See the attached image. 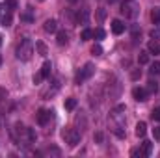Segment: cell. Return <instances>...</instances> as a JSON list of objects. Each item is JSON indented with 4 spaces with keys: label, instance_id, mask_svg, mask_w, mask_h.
<instances>
[{
    "label": "cell",
    "instance_id": "6da1fadb",
    "mask_svg": "<svg viewBox=\"0 0 160 158\" xmlns=\"http://www.w3.org/2000/svg\"><path fill=\"white\" fill-rule=\"evenodd\" d=\"M32 54H34V43H32V39L24 37V39L19 43V47H17V50H15V56H17V60H21V62H28V60L32 58Z\"/></svg>",
    "mask_w": 160,
    "mask_h": 158
},
{
    "label": "cell",
    "instance_id": "7a4b0ae2",
    "mask_svg": "<svg viewBox=\"0 0 160 158\" xmlns=\"http://www.w3.org/2000/svg\"><path fill=\"white\" fill-rule=\"evenodd\" d=\"M121 13L125 15V19H136L140 15V4L136 0H125L121 4Z\"/></svg>",
    "mask_w": 160,
    "mask_h": 158
},
{
    "label": "cell",
    "instance_id": "3957f363",
    "mask_svg": "<svg viewBox=\"0 0 160 158\" xmlns=\"http://www.w3.org/2000/svg\"><path fill=\"white\" fill-rule=\"evenodd\" d=\"M63 138L67 140V143H69L71 147H75V145H78L80 143L82 134H80L78 128H67V130H63Z\"/></svg>",
    "mask_w": 160,
    "mask_h": 158
},
{
    "label": "cell",
    "instance_id": "277c9868",
    "mask_svg": "<svg viewBox=\"0 0 160 158\" xmlns=\"http://www.w3.org/2000/svg\"><path fill=\"white\" fill-rule=\"evenodd\" d=\"M93 73H95L93 63H86V65L78 71V75H77V84H82V82H86L88 78H91V75H93Z\"/></svg>",
    "mask_w": 160,
    "mask_h": 158
},
{
    "label": "cell",
    "instance_id": "5b68a950",
    "mask_svg": "<svg viewBox=\"0 0 160 158\" xmlns=\"http://www.w3.org/2000/svg\"><path fill=\"white\" fill-rule=\"evenodd\" d=\"M147 89H143V87H134L132 89V97L138 101V102H143V101H147Z\"/></svg>",
    "mask_w": 160,
    "mask_h": 158
},
{
    "label": "cell",
    "instance_id": "8992f818",
    "mask_svg": "<svg viewBox=\"0 0 160 158\" xmlns=\"http://www.w3.org/2000/svg\"><path fill=\"white\" fill-rule=\"evenodd\" d=\"M125 30H127V26L121 22L119 19H114V21H112V32H114L116 36H121Z\"/></svg>",
    "mask_w": 160,
    "mask_h": 158
},
{
    "label": "cell",
    "instance_id": "52a82bcc",
    "mask_svg": "<svg viewBox=\"0 0 160 158\" xmlns=\"http://www.w3.org/2000/svg\"><path fill=\"white\" fill-rule=\"evenodd\" d=\"M50 114H52V112H47V110H39V112H38V125L45 126V125L48 123V117H50Z\"/></svg>",
    "mask_w": 160,
    "mask_h": 158
},
{
    "label": "cell",
    "instance_id": "ba28073f",
    "mask_svg": "<svg viewBox=\"0 0 160 158\" xmlns=\"http://www.w3.org/2000/svg\"><path fill=\"white\" fill-rule=\"evenodd\" d=\"M50 71H52V63H50V62H45L43 67H41V71H39V75L43 77V80H47L50 77Z\"/></svg>",
    "mask_w": 160,
    "mask_h": 158
},
{
    "label": "cell",
    "instance_id": "9c48e42d",
    "mask_svg": "<svg viewBox=\"0 0 160 158\" xmlns=\"http://www.w3.org/2000/svg\"><path fill=\"white\" fill-rule=\"evenodd\" d=\"M58 30V22L54 21V19H48V21H45V32H48V34H54Z\"/></svg>",
    "mask_w": 160,
    "mask_h": 158
},
{
    "label": "cell",
    "instance_id": "30bf717a",
    "mask_svg": "<svg viewBox=\"0 0 160 158\" xmlns=\"http://www.w3.org/2000/svg\"><path fill=\"white\" fill-rule=\"evenodd\" d=\"M145 132H147V125H145V121H140V123L136 125V136H138V138H143Z\"/></svg>",
    "mask_w": 160,
    "mask_h": 158
},
{
    "label": "cell",
    "instance_id": "8fae6325",
    "mask_svg": "<svg viewBox=\"0 0 160 158\" xmlns=\"http://www.w3.org/2000/svg\"><path fill=\"white\" fill-rule=\"evenodd\" d=\"M142 153H143V156H149V155L153 153V143H151L149 140H143V143H142Z\"/></svg>",
    "mask_w": 160,
    "mask_h": 158
},
{
    "label": "cell",
    "instance_id": "7c38bea8",
    "mask_svg": "<svg viewBox=\"0 0 160 158\" xmlns=\"http://www.w3.org/2000/svg\"><path fill=\"white\" fill-rule=\"evenodd\" d=\"M147 48H149V54H160V45L157 43V41L153 39V41H149V45H147Z\"/></svg>",
    "mask_w": 160,
    "mask_h": 158
},
{
    "label": "cell",
    "instance_id": "4fadbf2b",
    "mask_svg": "<svg viewBox=\"0 0 160 158\" xmlns=\"http://www.w3.org/2000/svg\"><path fill=\"white\" fill-rule=\"evenodd\" d=\"M149 60H151L149 52H140V56H138V63H140V65H147Z\"/></svg>",
    "mask_w": 160,
    "mask_h": 158
},
{
    "label": "cell",
    "instance_id": "5bb4252c",
    "mask_svg": "<svg viewBox=\"0 0 160 158\" xmlns=\"http://www.w3.org/2000/svg\"><path fill=\"white\" fill-rule=\"evenodd\" d=\"M158 91V82L157 80H149L147 82V93H157Z\"/></svg>",
    "mask_w": 160,
    "mask_h": 158
},
{
    "label": "cell",
    "instance_id": "9a60e30c",
    "mask_svg": "<svg viewBox=\"0 0 160 158\" xmlns=\"http://www.w3.org/2000/svg\"><path fill=\"white\" fill-rule=\"evenodd\" d=\"M149 75H160V62H153L151 67H149Z\"/></svg>",
    "mask_w": 160,
    "mask_h": 158
},
{
    "label": "cell",
    "instance_id": "2e32d148",
    "mask_svg": "<svg viewBox=\"0 0 160 158\" xmlns=\"http://www.w3.org/2000/svg\"><path fill=\"white\" fill-rule=\"evenodd\" d=\"M56 39H58V45H60V47H63V45H67V34H65V32H58Z\"/></svg>",
    "mask_w": 160,
    "mask_h": 158
},
{
    "label": "cell",
    "instance_id": "e0dca14e",
    "mask_svg": "<svg viewBox=\"0 0 160 158\" xmlns=\"http://www.w3.org/2000/svg\"><path fill=\"white\" fill-rule=\"evenodd\" d=\"M75 108H77V99H73V97H71V99H67V101H65V110L73 112Z\"/></svg>",
    "mask_w": 160,
    "mask_h": 158
},
{
    "label": "cell",
    "instance_id": "ac0fdd59",
    "mask_svg": "<svg viewBox=\"0 0 160 158\" xmlns=\"http://www.w3.org/2000/svg\"><path fill=\"white\" fill-rule=\"evenodd\" d=\"M80 37H82V41H88L93 37V30H89V28H84L82 30V34H80Z\"/></svg>",
    "mask_w": 160,
    "mask_h": 158
},
{
    "label": "cell",
    "instance_id": "d6986e66",
    "mask_svg": "<svg viewBox=\"0 0 160 158\" xmlns=\"http://www.w3.org/2000/svg\"><path fill=\"white\" fill-rule=\"evenodd\" d=\"M151 19H153V22H155L157 26H160V7H157V9L151 13Z\"/></svg>",
    "mask_w": 160,
    "mask_h": 158
},
{
    "label": "cell",
    "instance_id": "ffe728a7",
    "mask_svg": "<svg viewBox=\"0 0 160 158\" xmlns=\"http://www.w3.org/2000/svg\"><path fill=\"white\" fill-rule=\"evenodd\" d=\"M149 37L155 39V41H158L160 39V28H153V30L149 32Z\"/></svg>",
    "mask_w": 160,
    "mask_h": 158
},
{
    "label": "cell",
    "instance_id": "44dd1931",
    "mask_svg": "<svg viewBox=\"0 0 160 158\" xmlns=\"http://www.w3.org/2000/svg\"><path fill=\"white\" fill-rule=\"evenodd\" d=\"M26 136H28V141H32V143H34V141H36V138H38V136H36V132H34L32 128H26Z\"/></svg>",
    "mask_w": 160,
    "mask_h": 158
},
{
    "label": "cell",
    "instance_id": "7402d4cb",
    "mask_svg": "<svg viewBox=\"0 0 160 158\" xmlns=\"http://www.w3.org/2000/svg\"><path fill=\"white\" fill-rule=\"evenodd\" d=\"M2 26H6V28L11 26V15H9V13H8L6 17H2Z\"/></svg>",
    "mask_w": 160,
    "mask_h": 158
},
{
    "label": "cell",
    "instance_id": "603a6c76",
    "mask_svg": "<svg viewBox=\"0 0 160 158\" xmlns=\"http://www.w3.org/2000/svg\"><path fill=\"white\" fill-rule=\"evenodd\" d=\"M93 36H95L97 39H104V36H106V34H104V30H102V28H97V30L93 32Z\"/></svg>",
    "mask_w": 160,
    "mask_h": 158
},
{
    "label": "cell",
    "instance_id": "cb8c5ba5",
    "mask_svg": "<svg viewBox=\"0 0 160 158\" xmlns=\"http://www.w3.org/2000/svg\"><path fill=\"white\" fill-rule=\"evenodd\" d=\"M91 52H93L95 56H101V54H102V48H101V45H93V48H91Z\"/></svg>",
    "mask_w": 160,
    "mask_h": 158
},
{
    "label": "cell",
    "instance_id": "d4e9b609",
    "mask_svg": "<svg viewBox=\"0 0 160 158\" xmlns=\"http://www.w3.org/2000/svg\"><path fill=\"white\" fill-rule=\"evenodd\" d=\"M151 117L155 119V121H158V123H160V106H158V108H155V110H153Z\"/></svg>",
    "mask_w": 160,
    "mask_h": 158
},
{
    "label": "cell",
    "instance_id": "484cf974",
    "mask_svg": "<svg viewBox=\"0 0 160 158\" xmlns=\"http://www.w3.org/2000/svg\"><path fill=\"white\" fill-rule=\"evenodd\" d=\"M140 77H142V71H140V69H136V71H132V73H130V78H132V80H138Z\"/></svg>",
    "mask_w": 160,
    "mask_h": 158
},
{
    "label": "cell",
    "instance_id": "4316f807",
    "mask_svg": "<svg viewBox=\"0 0 160 158\" xmlns=\"http://www.w3.org/2000/svg\"><path fill=\"white\" fill-rule=\"evenodd\" d=\"M36 45H38V48H39L41 56H47V47H45L43 43H36Z\"/></svg>",
    "mask_w": 160,
    "mask_h": 158
},
{
    "label": "cell",
    "instance_id": "83f0119b",
    "mask_svg": "<svg viewBox=\"0 0 160 158\" xmlns=\"http://www.w3.org/2000/svg\"><path fill=\"white\" fill-rule=\"evenodd\" d=\"M21 19H22V21H26V22H32V21H34V17H32L30 13H24V15H21Z\"/></svg>",
    "mask_w": 160,
    "mask_h": 158
},
{
    "label": "cell",
    "instance_id": "f1b7e54d",
    "mask_svg": "<svg viewBox=\"0 0 160 158\" xmlns=\"http://www.w3.org/2000/svg\"><path fill=\"white\" fill-rule=\"evenodd\" d=\"M6 4L9 6V9H17V0H6Z\"/></svg>",
    "mask_w": 160,
    "mask_h": 158
},
{
    "label": "cell",
    "instance_id": "f546056e",
    "mask_svg": "<svg viewBox=\"0 0 160 158\" xmlns=\"http://www.w3.org/2000/svg\"><path fill=\"white\" fill-rule=\"evenodd\" d=\"M130 155H132V156H143L142 149H132V151H130Z\"/></svg>",
    "mask_w": 160,
    "mask_h": 158
},
{
    "label": "cell",
    "instance_id": "4dcf8cb0",
    "mask_svg": "<svg viewBox=\"0 0 160 158\" xmlns=\"http://www.w3.org/2000/svg\"><path fill=\"white\" fill-rule=\"evenodd\" d=\"M153 136H155V140H160V126L153 128Z\"/></svg>",
    "mask_w": 160,
    "mask_h": 158
},
{
    "label": "cell",
    "instance_id": "1f68e13d",
    "mask_svg": "<svg viewBox=\"0 0 160 158\" xmlns=\"http://www.w3.org/2000/svg\"><path fill=\"white\" fill-rule=\"evenodd\" d=\"M6 97H8V91H6L4 87H0V101H4Z\"/></svg>",
    "mask_w": 160,
    "mask_h": 158
},
{
    "label": "cell",
    "instance_id": "d6a6232c",
    "mask_svg": "<svg viewBox=\"0 0 160 158\" xmlns=\"http://www.w3.org/2000/svg\"><path fill=\"white\" fill-rule=\"evenodd\" d=\"M41 80H43V77H41L39 73H38V75H36V77H34V84H39Z\"/></svg>",
    "mask_w": 160,
    "mask_h": 158
},
{
    "label": "cell",
    "instance_id": "836d02e7",
    "mask_svg": "<svg viewBox=\"0 0 160 158\" xmlns=\"http://www.w3.org/2000/svg\"><path fill=\"white\" fill-rule=\"evenodd\" d=\"M104 17H106V11H104V9H99V19H101V21H102V19H104Z\"/></svg>",
    "mask_w": 160,
    "mask_h": 158
},
{
    "label": "cell",
    "instance_id": "e575fe53",
    "mask_svg": "<svg viewBox=\"0 0 160 158\" xmlns=\"http://www.w3.org/2000/svg\"><path fill=\"white\" fill-rule=\"evenodd\" d=\"M95 140L101 143V141H102V134H101V132H97V134H95Z\"/></svg>",
    "mask_w": 160,
    "mask_h": 158
},
{
    "label": "cell",
    "instance_id": "d590c367",
    "mask_svg": "<svg viewBox=\"0 0 160 158\" xmlns=\"http://www.w3.org/2000/svg\"><path fill=\"white\" fill-rule=\"evenodd\" d=\"M108 2H110V4H116V2H118V0H108Z\"/></svg>",
    "mask_w": 160,
    "mask_h": 158
},
{
    "label": "cell",
    "instance_id": "8d00e7d4",
    "mask_svg": "<svg viewBox=\"0 0 160 158\" xmlns=\"http://www.w3.org/2000/svg\"><path fill=\"white\" fill-rule=\"evenodd\" d=\"M0 65H2V56H0Z\"/></svg>",
    "mask_w": 160,
    "mask_h": 158
},
{
    "label": "cell",
    "instance_id": "74e56055",
    "mask_svg": "<svg viewBox=\"0 0 160 158\" xmlns=\"http://www.w3.org/2000/svg\"><path fill=\"white\" fill-rule=\"evenodd\" d=\"M0 45H2V37H0Z\"/></svg>",
    "mask_w": 160,
    "mask_h": 158
}]
</instances>
